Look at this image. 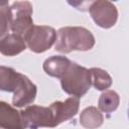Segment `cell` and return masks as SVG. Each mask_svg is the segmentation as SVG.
Segmentation results:
<instances>
[{
  "label": "cell",
  "instance_id": "obj_12",
  "mask_svg": "<svg viewBox=\"0 0 129 129\" xmlns=\"http://www.w3.org/2000/svg\"><path fill=\"white\" fill-rule=\"evenodd\" d=\"M104 122L102 113L96 107H87L84 109L80 116V123L86 129H97Z\"/></svg>",
  "mask_w": 129,
  "mask_h": 129
},
{
  "label": "cell",
  "instance_id": "obj_2",
  "mask_svg": "<svg viewBox=\"0 0 129 129\" xmlns=\"http://www.w3.org/2000/svg\"><path fill=\"white\" fill-rule=\"evenodd\" d=\"M95 45V37L90 30L80 26L61 27L56 32L54 49L69 53L73 50L86 51Z\"/></svg>",
  "mask_w": 129,
  "mask_h": 129
},
{
  "label": "cell",
  "instance_id": "obj_8",
  "mask_svg": "<svg viewBox=\"0 0 129 129\" xmlns=\"http://www.w3.org/2000/svg\"><path fill=\"white\" fill-rule=\"evenodd\" d=\"M79 105L80 101L77 97H70L63 102L57 101L52 103L49 108L52 113L54 127L73 118L79 111Z\"/></svg>",
  "mask_w": 129,
  "mask_h": 129
},
{
  "label": "cell",
  "instance_id": "obj_5",
  "mask_svg": "<svg viewBox=\"0 0 129 129\" xmlns=\"http://www.w3.org/2000/svg\"><path fill=\"white\" fill-rule=\"evenodd\" d=\"M12 21L10 30L20 36H24L34 25L32 20V5L28 1H16L10 6Z\"/></svg>",
  "mask_w": 129,
  "mask_h": 129
},
{
  "label": "cell",
  "instance_id": "obj_1",
  "mask_svg": "<svg viewBox=\"0 0 129 129\" xmlns=\"http://www.w3.org/2000/svg\"><path fill=\"white\" fill-rule=\"evenodd\" d=\"M0 89L13 93L12 104L18 108L33 103L37 93L36 86L26 76L4 66L0 68Z\"/></svg>",
  "mask_w": 129,
  "mask_h": 129
},
{
  "label": "cell",
  "instance_id": "obj_13",
  "mask_svg": "<svg viewBox=\"0 0 129 129\" xmlns=\"http://www.w3.org/2000/svg\"><path fill=\"white\" fill-rule=\"evenodd\" d=\"M119 103V95L113 90H108L101 94L98 101V106L101 111L105 113H111L118 108Z\"/></svg>",
  "mask_w": 129,
  "mask_h": 129
},
{
  "label": "cell",
  "instance_id": "obj_9",
  "mask_svg": "<svg viewBox=\"0 0 129 129\" xmlns=\"http://www.w3.org/2000/svg\"><path fill=\"white\" fill-rule=\"evenodd\" d=\"M0 124L2 129H26L21 112L5 102L0 103Z\"/></svg>",
  "mask_w": 129,
  "mask_h": 129
},
{
  "label": "cell",
  "instance_id": "obj_11",
  "mask_svg": "<svg viewBox=\"0 0 129 129\" xmlns=\"http://www.w3.org/2000/svg\"><path fill=\"white\" fill-rule=\"evenodd\" d=\"M26 46L24 38L15 33H9L0 40V51L2 54L8 56L19 54L26 48Z\"/></svg>",
  "mask_w": 129,
  "mask_h": 129
},
{
  "label": "cell",
  "instance_id": "obj_10",
  "mask_svg": "<svg viewBox=\"0 0 129 129\" xmlns=\"http://www.w3.org/2000/svg\"><path fill=\"white\" fill-rule=\"evenodd\" d=\"M72 61L62 55H52L43 62L44 72L51 77L61 79L69 71Z\"/></svg>",
  "mask_w": 129,
  "mask_h": 129
},
{
  "label": "cell",
  "instance_id": "obj_14",
  "mask_svg": "<svg viewBox=\"0 0 129 129\" xmlns=\"http://www.w3.org/2000/svg\"><path fill=\"white\" fill-rule=\"evenodd\" d=\"M90 73H91L92 85L97 90L104 91L111 87L112 79L105 70H102L99 68H92L90 69Z\"/></svg>",
  "mask_w": 129,
  "mask_h": 129
},
{
  "label": "cell",
  "instance_id": "obj_7",
  "mask_svg": "<svg viewBox=\"0 0 129 129\" xmlns=\"http://www.w3.org/2000/svg\"><path fill=\"white\" fill-rule=\"evenodd\" d=\"M21 114L27 128L36 129L39 127H54L53 117L49 107L36 105L28 106L23 111H21Z\"/></svg>",
  "mask_w": 129,
  "mask_h": 129
},
{
  "label": "cell",
  "instance_id": "obj_4",
  "mask_svg": "<svg viewBox=\"0 0 129 129\" xmlns=\"http://www.w3.org/2000/svg\"><path fill=\"white\" fill-rule=\"evenodd\" d=\"M23 38L31 51L41 53L53 45L56 40V31L47 25H33Z\"/></svg>",
  "mask_w": 129,
  "mask_h": 129
},
{
  "label": "cell",
  "instance_id": "obj_3",
  "mask_svg": "<svg viewBox=\"0 0 129 129\" xmlns=\"http://www.w3.org/2000/svg\"><path fill=\"white\" fill-rule=\"evenodd\" d=\"M60 85L67 94L79 99L82 98L92 86L90 70L72 62L67 74L60 79Z\"/></svg>",
  "mask_w": 129,
  "mask_h": 129
},
{
  "label": "cell",
  "instance_id": "obj_15",
  "mask_svg": "<svg viewBox=\"0 0 129 129\" xmlns=\"http://www.w3.org/2000/svg\"><path fill=\"white\" fill-rule=\"evenodd\" d=\"M11 21H12V13L8 2H1L0 3V31H1V38L6 36L8 31L11 28Z\"/></svg>",
  "mask_w": 129,
  "mask_h": 129
},
{
  "label": "cell",
  "instance_id": "obj_16",
  "mask_svg": "<svg viewBox=\"0 0 129 129\" xmlns=\"http://www.w3.org/2000/svg\"><path fill=\"white\" fill-rule=\"evenodd\" d=\"M128 118H129V107H128Z\"/></svg>",
  "mask_w": 129,
  "mask_h": 129
},
{
  "label": "cell",
  "instance_id": "obj_6",
  "mask_svg": "<svg viewBox=\"0 0 129 129\" xmlns=\"http://www.w3.org/2000/svg\"><path fill=\"white\" fill-rule=\"evenodd\" d=\"M90 14L95 23L102 28H110L118 19L116 6L109 1H93L89 5Z\"/></svg>",
  "mask_w": 129,
  "mask_h": 129
}]
</instances>
